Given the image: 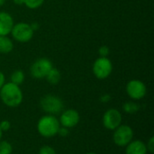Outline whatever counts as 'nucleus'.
Returning <instances> with one entry per match:
<instances>
[{"label": "nucleus", "instance_id": "nucleus-1", "mask_svg": "<svg viewBox=\"0 0 154 154\" xmlns=\"http://www.w3.org/2000/svg\"><path fill=\"white\" fill-rule=\"evenodd\" d=\"M0 97L7 106L15 107L23 101V92L18 85L12 82L5 83L0 88Z\"/></svg>", "mask_w": 154, "mask_h": 154}, {"label": "nucleus", "instance_id": "nucleus-2", "mask_svg": "<svg viewBox=\"0 0 154 154\" xmlns=\"http://www.w3.org/2000/svg\"><path fill=\"white\" fill-rule=\"evenodd\" d=\"M59 120L52 115H48L42 116L37 125V129L39 134L43 137H52L58 134L60 129Z\"/></svg>", "mask_w": 154, "mask_h": 154}, {"label": "nucleus", "instance_id": "nucleus-3", "mask_svg": "<svg viewBox=\"0 0 154 154\" xmlns=\"http://www.w3.org/2000/svg\"><path fill=\"white\" fill-rule=\"evenodd\" d=\"M92 70L96 78L105 79L108 78L113 71L112 61L107 57H99L93 63Z\"/></svg>", "mask_w": 154, "mask_h": 154}, {"label": "nucleus", "instance_id": "nucleus-4", "mask_svg": "<svg viewBox=\"0 0 154 154\" xmlns=\"http://www.w3.org/2000/svg\"><path fill=\"white\" fill-rule=\"evenodd\" d=\"M34 31L32 29L30 23H18L16 24H14L13 29L11 31V34L13 38L22 43L28 42L32 40L33 36Z\"/></svg>", "mask_w": 154, "mask_h": 154}, {"label": "nucleus", "instance_id": "nucleus-5", "mask_svg": "<svg viewBox=\"0 0 154 154\" xmlns=\"http://www.w3.org/2000/svg\"><path fill=\"white\" fill-rule=\"evenodd\" d=\"M41 107L42 109L50 114V115H56L59 114L63 109V102L62 100L53 95H47L44 96L41 99Z\"/></svg>", "mask_w": 154, "mask_h": 154}, {"label": "nucleus", "instance_id": "nucleus-6", "mask_svg": "<svg viewBox=\"0 0 154 154\" xmlns=\"http://www.w3.org/2000/svg\"><path fill=\"white\" fill-rule=\"evenodd\" d=\"M52 67V63L49 59L40 58L32 64L30 72L34 79H44Z\"/></svg>", "mask_w": 154, "mask_h": 154}, {"label": "nucleus", "instance_id": "nucleus-7", "mask_svg": "<svg viewBox=\"0 0 154 154\" xmlns=\"http://www.w3.org/2000/svg\"><path fill=\"white\" fill-rule=\"evenodd\" d=\"M134 136L133 129L128 125H119L114 134V142L116 145L124 147L132 142Z\"/></svg>", "mask_w": 154, "mask_h": 154}, {"label": "nucleus", "instance_id": "nucleus-8", "mask_svg": "<svg viewBox=\"0 0 154 154\" xmlns=\"http://www.w3.org/2000/svg\"><path fill=\"white\" fill-rule=\"evenodd\" d=\"M126 92L131 98L134 100H139L145 97L147 88L143 81L139 79H133L127 83Z\"/></svg>", "mask_w": 154, "mask_h": 154}, {"label": "nucleus", "instance_id": "nucleus-9", "mask_svg": "<svg viewBox=\"0 0 154 154\" xmlns=\"http://www.w3.org/2000/svg\"><path fill=\"white\" fill-rule=\"evenodd\" d=\"M122 116L121 113L115 109H108L103 116V125L106 128L109 130H116L119 125H121Z\"/></svg>", "mask_w": 154, "mask_h": 154}, {"label": "nucleus", "instance_id": "nucleus-10", "mask_svg": "<svg viewBox=\"0 0 154 154\" xmlns=\"http://www.w3.org/2000/svg\"><path fill=\"white\" fill-rule=\"evenodd\" d=\"M63 127L72 128L76 126L79 122V115L74 109H68L64 111L60 116V120L59 121Z\"/></svg>", "mask_w": 154, "mask_h": 154}, {"label": "nucleus", "instance_id": "nucleus-11", "mask_svg": "<svg viewBox=\"0 0 154 154\" xmlns=\"http://www.w3.org/2000/svg\"><path fill=\"white\" fill-rule=\"evenodd\" d=\"M14 19L12 15L5 11L0 12V36H7L11 33L14 26Z\"/></svg>", "mask_w": 154, "mask_h": 154}, {"label": "nucleus", "instance_id": "nucleus-12", "mask_svg": "<svg viewBox=\"0 0 154 154\" xmlns=\"http://www.w3.org/2000/svg\"><path fill=\"white\" fill-rule=\"evenodd\" d=\"M147 147L142 141L130 142L126 147V154H146Z\"/></svg>", "mask_w": 154, "mask_h": 154}, {"label": "nucleus", "instance_id": "nucleus-13", "mask_svg": "<svg viewBox=\"0 0 154 154\" xmlns=\"http://www.w3.org/2000/svg\"><path fill=\"white\" fill-rule=\"evenodd\" d=\"M14 43L8 36H0V53L6 54L13 51Z\"/></svg>", "mask_w": 154, "mask_h": 154}, {"label": "nucleus", "instance_id": "nucleus-14", "mask_svg": "<svg viewBox=\"0 0 154 154\" xmlns=\"http://www.w3.org/2000/svg\"><path fill=\"white\" fill-rule=\"evenodd\" d=\"M46 79L47 81L51 84V85H56L60 82V78H61V75H60V72L58 69L52 67L51 69V70L48 72V74L46 75Z\"/></svg>", "mask_w": 154, "mask_h": 154}, {"label": "nucleus", "instance_id": "nucleus-15", "mask_svg": "<svg viewBox=\"0 0 154 154\" xmlns=\"http://www.w3.org/2000/svg\"><path fill=\"white\" fill-rule=\"evenodd\" d=\"M24 80V73L21 69L14 70L11 75V82L15 85H21Z\"/></svg>", "mask_w": 154, "mask_h": 154}, {"label": "nucleus", "instance_id": "nucleus-16", "mask_svg": "<svg viewBox=\"0 0 154 154\" xmlns=\"http://www.w3.org/2000/svg\"><path fill=\"white\" fill-rule=\"evenodd\" d=\"M44 0H24V5L29 9H37L42 5Z\"/></svg>", "mask_w": 154, "mask_h": 154}, {"label": "nucleus", "instance_id": "nucleus-17", "mask_svg": "<svg viewBox=\"0 0 154 154\" xmlns=\"http://www.w3.org/2000/svg\"><path fill=\"white\" fill-rule=\"evenodd\" d=\"M123 108H124L125 112H126L128 114H134L138 111L139 106L137 104H135L134 102H127L124 105Z\"/></svg>", "mask_w": 154, "mask_h": 154}, {"label": "nucleus", "instance_id": "nucleus-18", "mask_svg": "<svg viewBox=\"0 0 154 154\" xmlns=\"http://www.w3.org/2000/svg\"><path fill=\"white\" fill-rule=\"evenodd\" d=\"M12 145L6 141H0V154L12 153Z\"/></svg>", "mask_w": 154, "mask_h": 154}, {"label": "nucleus", "instance_id": "nucleus-19", "mask_svg": "<svg viewBox=\"0 0 154 154\" xmlns=\"http://www.w3.org/2000/svg\"><path fill=\"white\" fill-rule=\"evenodd\" d=\"M39 154H56V152L53 150V148H51V146L45 145V146H43V147H42L40 149Z\"/></svg>", "mask_w": 154, "mask_h": 154}, {"label": "nucleus", "instance_id": "nucleus-20", "mask_svg": "<svg viewBox=\"0 0 154 154\" xmlns=\"http://www.w3.org/2000/svg\"><path fill=\"white\" fill-rule=\"evenodd\" d=\"M98 53H99V56L100 57H107L110 53V50L107 46L106 45H103L99 48L98 50Z\"/></svg>", "mask_w": 154, "mask_h": 154}, {"label": "nucleus", "instance_id": "nucleus-21", "mask_svg": "<svg viewBox=\"0 0 154 154\" xmlns=\"http://www.w3.org/2000/svg\"><path fill=\"white\" fill-rule=\"evenodd\" d=\"M10 127H11V124H10L9 121L5 120V121H2V122L0 123V129H1L2 132L8 131V130L10 129Z\"/></svg>", "mask_w": 154, "mask_h": 154}, {"label": "nucleus", "instance_id": "nucleus-22", "mask_svg": "<svg viewBox=\"0 0 154 154\" xmlns=\"http://www.w3.org/2000/svg\"><path fill=\"white\" fill-rule=\"evenodd\" d=\"M146 147H147V150H149V151H150V152L153 153L154 152V137H151V139L149 140V142H148V143H147Z\"/></svg>", "mask_w": 154, "mask_h": 154}, {"label": "nucleus", "instance_id": "nucleus-23", "mask_svg": "<svg viewBox=\"0 0 154 154\" xmlns=\"http://www.w3.org/2000/svg\"><path fill=\"white\" fill-rule=\"evenodd\" d=\"M58 134H60V135H61V136H66V135H68V134H69V130H68V128H66V127H60V129H59V131H58Z\"/></svg>", "mask_w": 154, "mask_h": 154}, {"label": "nucleus", "instance_id": "nucleus-24", "mask_svg": "<svg viewBox=\"0 0 154 154\" xmlns=\"http://www.w3.org/2000/svg\"><path fill=\"white\" fill-rule=\"evenodd\" d=\"M5 75L2 71H0V88L3 87V85L5 84Z\"/></svg>", "mask_w": 154, "mask_h": 154}, {"label": "nucleus", "instance_id": "nucleus-25", "mask_svg": "<svg viewBox=\"0 0 154 154\" xmlns=\"http://www.w3.org/2000/svg\"><path fill=\"white\" fill-rule=\"evenodd\" d=\"M30 25H31V27H32V29L33 31H36L37 29H39V24H38L36 22H34V23H32Z\"/></svg>", "mask_w": 154, "mask_h": 154}, {"label": "nucleus", "instance_id": "nucleus-26", "mask_svg": "<svg viewBox=\"0 0 154 154\" xmlns=\"http://www.w3.org/2000/svg\"><path fill=\"white\" fill-rule=\"evenodd\" d=\"M109 100H110V96H108V95H105V96H103L101 97V101L102 102H107Z\"/></svg>", "mask_w": 154, "mask_h": 154}, {"label": "nucleus", "instance_id": "nucleus-27", "mask_svg": "<svg viewBox=\"0 0 154 154\" xmlns=\"http://www.w3.org/2000/svg\"><path fill=\"white\" fill-rule=\"evenodd\" d=\"M14 4H15L16 5H24V0H13Z\"/></svg>", "mask_w": 154, "mask_h": 154}, {"label": "nucleus", "instance_id": "nucleus-28", "mask_svg": "<svg viewBox=\"0 0 154 154\" xmlns=\"http://www.w3.org/2000/svg\"><path fill=\"white\" fill-rule=\"evenodd\" d=\"M5 0H0V6L4 5H5Z\"/></svg>", "mask_w": 154, "mask_h": 154}, {"label": "nucleus", "instance_id": "nucleus-29", "mask_svg": "<svg viewBox=\"0 0 154 154\" xmlns=\"http://www.w3.org/2000/svg\"><path fill=\"white\" fill-rule=\"evenodd\" d=\"M2 131H1V129H0V141H1V138H2Z\"/></svg>", "mask_w": 154, "mask_h": 154}, {"label": "nucleus", "instance_id": "nucleus-30", "mask_svg": "<svg viewBox=\"0 0 154 154\" xmlns=\"http://www.w3.org/2000/svg\"><path fill=\"white\" fill-rule=\"evenodd\" d=\"M87 154H97V153H95V152H88V153H87Z\"/></svg>", "mask_w": 154, "mask_h": 154}]
</instances>
